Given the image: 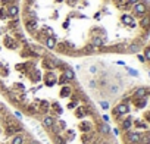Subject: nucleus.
Segmentation results:
<instances>
[{"mask_svg":"<svg viewBox=\"0 0 150 144\" xmlns=\"http://www.w3.org/2000/svg\"><path fill=\"white\" fill-rule=\"evenodd\" d=\"M72 94V88L66 84V85H62V90H60V93H59V96L62 97V99H65V97H69Z\"/></svg>","mask_w":150,"mask_h":144,"instance_id":"1a4fd4ad","label":"nucleus"},{"mask_svg":"<svg viewBox=\"0 0 150 144\" xmlns=\"http://www.w3.org/2000/svg\"><path fill=\"white\" fill-rule=\"evenodd\" d=\"M50 131H52V132H53L54 135H56V134H60V128L57 126V124H56V122L53 124V126L50 128Z\"/></svg>","mask_w":150,"mask_h":144,"instance_id":"aec40b11","label":"nucleus"},{"mask_svg":"<svg viewBox=\"0 0 150 144\" xmlns=\"http://www.w3.org/2000/svg\"><path fill=\"white\" fill-rule=\"evenodd\" d=\"M90 72H91V74H96V72H97V68L96 66H90V69H88Z\"/></svg>","mask_w":150,"mask_h":144,"instance_id":"bb28decb","label":"nucleus"},{"mask_svg":"<svg viewBox=\"0 0 150 144\" xmlns=\"http://www.w3.org/2000/svg\"><path fill=\"white\" fill-rule=\"evenodd\" d=\"M137 59H138L141 63H146V65L150 68V43L141 50V53L137 54Z\"/></svg>","mask_w":150,"mask_h":144,"instance_id":"f03ea898","label":"nucleus"},{"mask_svg":"<svg viewBox=\"0 0 150 144\" xmlns=\"http://www.w3.org/2000/svg\"><path fill=\"white\" fill-rule=\"evenodd\" d=\"M34 144H38V143H34Z\"/></svg>","mask_w":150,"mask_h":144,"instance_id":"72a5a7b5","label":"nucleus"},{"mask_svg":"<svg viewBox=\"0 0 150 144\" xmlns=\"http://www.w3.org/2000/svg\"><path fill=\"white\" fill-rule=\"evenodd\" d=\"M102 121L103 122H109V116L108 115H102Z\"/></svg>","mask_w":150,"mask_h":144,"instance_id":"cd10ccee","label":"nucleus"},{"mask_svg":"<svg viewBox=\"0 0 150 144\" xmlns=\"http://www.w3.org/2000/svg\"><path fill=\"white\" fill-rule=\"evenodd\" d=\"M43 65H44V68L47 69V71H54L57 66H56V62H54V57H52V56H49V57H46L44 60H43Z\"/></svg>","mask_w":150,"mask_h":144,"instance_id":"39448f33","label":"nucleus"},{"mask_svg":"<svg viewBox=\"0 0 150 144\" xmlns=\"http://www.w3.org/2000/svg\"><path fill=\"white\" fill-rule=\"evenodd\" d=\"M44 83H46L47 87H53L56 84V80H44Z\"/></svg>","mask_w":150,"mask_h":144,"instance_id":"4be33fe9","label":"nucleus"},{"mask_svg":"<svg viewBox=\"0 0 150 144\" xmlns=\"http://www.w3.org/2000/svg\"><path fill=\"white\" fill-rule=\"evenodd\" d=\"M11 144H24V135H21V134H16V135L12 138Z\"/></svg>","mask_w":150,"mask_h":144,"instance_id":"4468645a","label":"nucleus"},{"mask_svg":"<svg viewBox=\"0 0 150 144\" xmlns=\"http://www.w3.org/2000/svg\"><path fill=\"white\" fill-rule=\"evenodd\" d=\"M59 125H60V126H59L60 129H65V128H66V124H65L63 121H60V122H59Z\"/></svg>","mask_w":150,"mask_h":144,"instance_id":"c85d7f7f","label":"nucleus"},{"mask_svg":"<svg viewBox=\"0 0 150 144\" xmlns=\"http://www.w3.org/2000/svg\"><path fill=\"white\" fill-rule=\"evenodd\" d=\"M56 121H54V118L53 116H49V115H46L44 118H43V121H41V125H43V128H46V129H50L52 126H53V124H54Z\"/></svg>","mask_w":150,"mask_h":144,"instance_id":"423d86ee","label":"nucleus"},{"mask_svg":"<svg viewBox=\"0 0 150 144\" xmlns=\"http://www.w3.org/2000/svg\"><path fill=\"white\" fill-rule=\"evenodd\" d=\"M19 25V19L18 18H13V21L9 24V28H13V30H16V27Z\"/></svg>","mask_w":150,"mask_h":144,"instance_id":"6ab92c4d","label":"nucleus"},{"mask_svg":"<svg viewBox=\"0 0 150 144\" xmlns=\"http://www.w3.org/2000/svg\"><path fill=\"white\" fill-rule=\"evenodd\" d=\"M128 104L125 113L112 109L124 144H150V87L137 85L121 99Z\"/></svg>","mask_w":150,"mask_h":144,"instance_id":"f257e3e1","label":"nucleus"},{"mask_svg":"<svg viewBox=\"0 0 150 144\" xmlns=\"http://www.w3.org/2000/svg\"><path fill=\"white\" fill-rule=\"evenodd\" d=\"M6 12H8V18H18V15H19V6L13 3L9 8H6Z\"/></svg>","mask_w":150,"mask_h":144,"instance_id":"7ed1b4c3","label":"nucleus"},{"mask_svg":"<svg viewBox=\"0 0 150 144\" xmlns=\"http://www.w3.org/2000/svg\"><path fill=\"white\" fill-rule=\"evenodd\" d=\"M0 110H6V107H5L3 103H0Z\"/></svg>","mask_w":150,"mask_h":144,"instance_id":"473e14b6","label":"nucleus"},{"mask_svg":"<svg viewBox=\"0 0 150 144\" xmlns=\"http://www.w3.org/2000/svg\"><path fill=\"white\" fill-rule=\"evenodd\" d=\"M52 107L54 109V112H56L57 115H62V112H63V110H62V107L59 106V103H52Z\"/></svg>","mask_w":150,"mask_h":144,"instance_id":"a211bd4d","label":"nucleus"},{"mask_svg":"<svg viewBox=\"0 0 150 144\" xmlns=\"http://www.w3.org/2000/svg\"><path fill=\"white\" fill-rule=\"evenodd\" d=\"M62 27H63V28H68V27H69V21H65V22L62 24Z\"/></svg>","mask_w":150,"mask_h":144,"instance_id":"2f4dec72","label":"nucleus"},{"mask_svg":"<svg viewBox=\"0 0 150 144\" xmlns=\"http://www.w3.org/2000/svg\"><path fill=\"white\" fill-rule=\"evenodd\" d=\"M40 104H41V109H40V112H43V113H47L49 112V102H46V100H41V102H38Z\"/></svg>","mask_w":150,"mask_h":144,"instance_id":"dca6fc26","label":"nucleus"},{"mask_svg":"<svg viewBox=\"0 0 150 144\" xmlns=\"http://www.w3.org/2000/svg\"><path fill=\"white\" fill-rule=\"evenodd\" d=\"M63 75L66 77L68 81H74V80H75V72H74V69H71L69 66L63 71Z\"/></svg>","mask_w":150,"mask_h":144,"instance_id":"f8f14e48","label":"nucleus"},{"mask_svg":"<svg viewBox=\"0 0 150 144\" xmlns=\"http://www.w3.org/2000/svg\"><path fill=\"white\" fill-rule=\"evenodd\" d=\"M5 46H6L8 49H16V47L19 46V43H18L16 40L11 38V37H5Z\"/></svg>","mask_w":150,"mask_h":144,"instance_id":"6e6552de","label":"nucleus"},{"mask_svg":"<svg viewBox=\"0 0 150 144\" xmlns=\"http://www.w3.org/2000/svg\"><path fill=\"white\" fill-rule=\"evenodd\" d=\"M54 49H56L59 53H69V47H68V44H66V43H59Z\"/></svg>","mask_w":150,"mask_h":144,"instance_id":"ddd939ff","label":"nucleus"},{"mask_svg":"<svg viewBox=\"0 0 150 144\" xmlns=\"http://www.w3.org/2000/svg\"><path fill=\"white\" fill-rule=\"evenodd\" d=\"M8 74H9V69H8V68H0V75L6 77Z\"/></svg>","mask_w":150,"mask_h":144,"instance_id":"5701e85b","label":"nucleus"},{"mask_svg":"<svg viewBox=\"0 0 150 144\" xmlns=\"http://www.w3.org/2000/svg\"><path fill=\"white\" fill-rule=\"evenodd\" d=\"M96 85H97V84H96V81H90V83H88V87H91V88H94Z\"/></svg>","mask_w":150,"mask_h":144,"instance_id":"c756f323","label":"nucleus"},{"mask_svg":"<svg viewBox=\"0 0 150 144\" xmlns=\"http://www.w3.org/2000/svg\"><path fill=\"white\" fill-rule=\"evenodd\" d=\"M109 90H110V93H112V94L118 93V87H116V85H110V88H109Z\"/></svg>","mask_w":150,"mask_h":144,"instance_id":"a878e982","label":"nucleus"},{"mask_svg":"<svg viewBox=\"0 0 150 144\" xmlns=\"http://www.w3.org/2000/svg\"><path fill=\"white\" fill-rule=\"evenodd\" d=\"M53 143H54V144H66V140H65L60 134H56V135L53 137Z\"/></svg>","mask_w":150,"mask_h":144,"instance_id":"2eb2a0df","label":"nucleus"},{"mask_svg":"<svg viewBox=\"0 0 150 144\" xmlns=\"http://www.w3.org/2000/svg\"><path fill=\"white\" fill-rule=\"evenodd\" d=\"M25 28L27 31H30L31 34H35V30H37V18L35 19H25Z\"/></svg>","mask_w":150,"mask_h":144,"instance_id":"20e7f679","label":"nucleus"},{"mask_svg":"<svg viewBox=\"0 0 150 144\" xmlns=\"http://www.w3.org/2000/svg\"><path fill=\"white\" fill-rule=\"evenodd\" d=\"M100 107H102L103 110H108L110 106H109V103H108V102H100Z\"/></svg>","mask_w":150,"mask_h":144,"instance_id":"b1692460","label":"nucleus"},{"mask_svg":"<svg viewBox=\"0 0 150 144\" xmlns=\"http://www.w3.org/2000/svg\"><path fill=\"white\" fill-rule=\"evenodd\" d=\"M15 116H16L18 119H22V113H21V112H18V110L15 112Z\"/></svg>","mask_w":150,"mask_h":144,"instance_id":"7c9ffc66","label":"nucleus"},{"mask_svg":"<svg viewBox=\"0 0 150 144\" xmlns=\"http://www.w3.org/2000/svg\"><path fill=\"white\" fill-rule=\"evenodd\" d=\"M81 53H83V54H93V53H99V50H97L96 47H93V46L88 43V44L81 50Z\"/></svg>","mask_w":150,"mask_h":144,"instance_id":"9b49d317","label":"nucleus"},{"mask_svg":"<svg viewBox=\"0 0 150 144\" xmlns=\"http://www.w3.org/2000/svg\"><path fill=\"white\" fill-rule=\"evenodd\" d=\"M68 83H69V81L66 80V77H65L63 74L59 77V80H56V84H59V85H66Z\"/></svg>","mask_w":150,"mask_h":144,"instance_id":"f3484780","label":"nucleus"},{"mask_svg":"<svg viewBox=\"0 0 150 144\" xmlns=\"http://www.w3.org/2000/svg\"><path fill=\"white\" fill-rule=\"evenodd\" d=\"M78 106V102H71V103H68V109H75V107H77Z\"/></svg>","mask_w":150,"mask_h":144,"instance_id":"393cba45","label":"nucleus"},{"mask_svg":"<svg viewBox=\"0 0 150 144\" xmlns=\"http://www.w3.org/2000/svg\"><path fill=\"white\" fill-rule=\"evenodd\" d=\"M44 46H46V49L53 50V49L56 47V35L53 34L52 37H47V38L44 40Z\"/></svg>","mask_w":150,"mask_h":144,"instance_id":"0eeeda50","label":"nucleus"},{"mask_svg":"<svg viewBox=\"0 0 150 144\" xmlns=\"http://www.w3.org/2000/svg\"><path fill=\"white\" fill-rule=\"evenodd\" d=\"M0 18H2V19H6V18H8V12H6V8H2V9H0Z\"/></svg>","mask_w":150,"mask_h":144,"instance_id":"412c9836","label":"nucleus"},{"mask_svg":"<svg viewBox=\"0 0 150 144\" xmlns=\"http://www.w3.org/2000/svg\"><path fill=\"white\" fill-rule=\"evenodd\" d=\"M91 129H93V125H91V122H81L80 124V131L81 132H84V134H87V132H91Z\"/></svg>","mask_w":150,"mask_h":144,"instance_id":"9d476101","label":"nucleus"}]
</instances>
